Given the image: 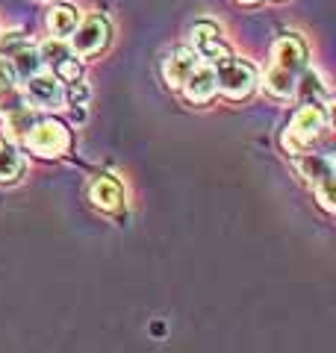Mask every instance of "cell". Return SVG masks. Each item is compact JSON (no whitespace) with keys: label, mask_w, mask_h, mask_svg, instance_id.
Segmentation results:
<instances>
[{"label":"cell","mask_w":336,"mask_h":353,"mask_svg":"<svg viewBox=\"0 0 336 353\" xmlns=\"http://www.w3.org/2000/svg\"><path fill=\"white\" fill-rule=\"evenodd\" d=\"M307 71V44L301 41L295 32H286L272 44V59L263 77L265 94L277 97V101H289L295 94L298 77Z\"/></svg>","instance_id":"cell-1"},{"label":"cell","mask_w":336,"mask_h":353,"mask_svg":"<svg viewBox=\"0 0 336 353\" xmlns=\"http://www.w3.org/2000/svg\"><path fill=\"white\" fill-rule=\"evenodd\" d=\"M330 127V112L328 106H316V103H301L295 109L292 121L283 132V148L292 153H304L310 150L316 141L324 136V130Z\"/></svg>","instance_id":"cell-2"},{"label":"cell","mask_w":336,"mask_h":353,"mask_svg":"<svg viewBox=\"0 0 336 353\" xmlns=\"http://www.w3.org/2000/svg\"><path fill=\"white\" fill-rule=\"evenodd\" d=\"M216 68V85L218 92L227 97V101H245V97L254 94V88L260 85V77H256V68L248 59L239 57H227L212 65Z\"/></svg>","instance_id":"cell-3"},{"label":"cell","mask_w":336,"mask_h":353,"mask_svg":"<svg viewBox=\"0 0 336 353\" xmlns=\"http://www.w3.org/2000/svg\"><path fill=\"white\" fill-rule=\"evenodd\" d=\"M24 145L39 159H59L71 150V130L56 118H39L36 127L24 136Z\"/></svg>","instance_id":"cell-4"},{"label":"cell","mask_w":336,"mask_h":353,"mask_svg":"<svg viewBox=\"0 0 336 353\" xmlns=\"http://www.w3.org/2000/svg\"><path fill=\"white\" fill-rule=\"evenodd\" d=\"M109 39H112L109 18L104 12H88L86 18H80V24H77V30L71 32L68 48L77 59H92L106 48Z\"/></svg>","instance_id":"cell-5"},{"label":"cell","mask_w":336,"mask_h":353,"mask_svg":"<svg viewBox=\"0 0 336 353\" xmlns=\"http://www.w3.org/2000/svg\"><path fill=\"white\" fill-rule=\"evenodd\" d=\"M192 44H195L192 50L198 53L200 59H207L209 65H216L221 59L233 57V50L221 39V30L212 24V21H198V24L192 27Z\"/></svg>","instance_id":"cell-6"},{"label":"cell","mask_w":336,"mask_h":353,"mask_svg":"<svg viewBox=\"0 0 336 353\" xmlns=\"http://www.w3.org/2000/svg\"><path fill=\"white\" fill-rule=\"evenodd\" d=\"M86 197L95 209H100V212H118V209H124V185L109 174L92 176V183H88V189H86Z\"/></svg>","instance_id":"cell-7"},{"label":"cell","mask_w":336,"mask_h":353,"mask_svg":"<svg viewBox=\"0 0 336 353\" xmlns=\"http://www.w3.org/2000/svg\"><path fill=\"white\" fill-rule=\"evenodd\" d=\"M62 83L56 80V77L48 71H39L36 77H30V80H24V94H27V101L32 106H39V109H56V106H62L65 103V94H62Z\"/></svg>","instance_id":"cell-8"},{"label":"cell","mask_w":336,"mask_h":353,"mask_svg":"<svg viewBox=\"0 0 336 353\" xmlns=\"http://www.w3.org/2000/svg\"><path fill=\"white\" fill-rule=\"evenodd\" d=\"M200 65V57L192 48H177L162 59V80L168 88H183L189 74Z\"/></svg>","instance_id":"cell-9"},{"label":"cell","mask_w":336,"mask_h":353,"mask_svg":"<svg viewBox=\"0 0 336 353\" xmlns=\"http://www.w3.org/2000/svg\"><path fill=\"white\" fill-rule=\"evenodd\" d=\"M218 94V85H216V68L209 62H200L198 68L189 74V80L183 83V97L195 106H204L209 103L212 97Z\"/></svg>","instance_id":"cell-10"},{"label":"cell","mask_w":336,"mask_h":353,"mask_svg":"<svg viewBox=\"0 0 336 353\" xmlns=\"http://www.w3.org/2000/svg\"><path fill=\"white\" fill-rule=\"evenodd\" d=\"M80 24V12L71 6V3H53L48 6V12H44V27H48L50 39H71V32L77 30Z\"/></svg>","instance_id":"cell-11"},{"label":"cell","mask_w":336,"mask_h":353,"mask_svg":"<svg viewBox=\"0 0 336 353\" xmlns=\"http://www.w3.org/2000/svg\"><path fill=\"white\" fill-rule=\"evenodd\" d=\"M292 162H295L298 174L304 176L312 189H316L319 183H324V180H333V162H330V157H324V153L304 150V153H295Z\"/></svg>","instance_id":"cell-12"},{"label":"cell","mask_w":336,"mask_h":353,"mask_svg":"<svg viewBox=\"0 0 336 353\" xmlns=\"http://www.w3.org/2000/svg\"><path fill=\"white\" fill-rule=\"evenodd\" d=\"M9 65H12V71H15V80H30V77L44 71L39 48H32V44H21L12 57H9Z\"/></svg>","instance_id":"cell-13"},{"label":"cell","mask_w":336,"mask_h":353,"mask_svg":"<svg viewBox=\"0 0 336 353\" xmlns=\"http://www.w3.org/2000/svg\"><path fill=\"white\" fill-rule=\"evenodd\" d=\"M295 92L301 94V101L304 103H316V106H330V94H328V88H324L321 83V77L316 71H304L298 77V83H295Z\"/></svg>","instance_id":"cell-14"},{"label":"cell","mask_w":336,"mask_h":353,"mask_svg":"<svg viewBox=\"0 0 336 353\" xmlns=\"http://www.w3.org/2000/svg\"><path fill=\"white\" fill-rule=\"evenodd\" d=\"M24 174V157L12 141H0V183H15Z\"/></svg>","instance_id":"cell-15"},{"label":"cell","mask_w":336,"mask_h":353,"mask_svg":"<svg viewBox=\"0 0 336 353\" xmlns=\"http://www.w3.org/2000/svg\"><path fill=\"white\" fill-rule=\"evenodd\" d=\"M6 121V132L12 139H24L27 132L36 127V121H39V112L32 106H24V109H18V112H12V115H6L3 118Z\"/></svg>","instance_id":"cell-16"},{"label":"cell","mask_w":336,"mask_h":353,"mask_svg":"<svg viewBox=\"0 0 336 353\" xmlns=\"http://www.w3.org/2000/svg\"><path fill=\"white\" fill-rule=\"evenodd\" d=\"M39 57H41V65H48V68L53 71L56 65H62L65 59H71L74 53H71V48L65 41H59V39H48L39 48Z\"/></svg>","instance_id":"cell-17"},{"label":"cell","mask_w":336,"mask_h":353,"mask_svg":"<svg viewBox=\"0 0 336 353\" xmlns=\"http://www.w3.org/2000/svg\"><path fill=\"white\" fill-rule=\"evenodd\" d=\"M24 106H30L24 88L12 85V88H6V92H0V118L12 115V112H18V109H24Z\"/></svg>","instance_id":"cell-18"},{"label":"cell","mask_w":336,"mask_h":353,"mask_svg":"<svg viewBox=\"0 0 336 353\" xmlns=\"http://www.w3.org/2000/svg\"><path fill=\"white\" fill-rule=\"evenodd\" d=\"M62 94H65V103L68 106H86L88 97H92V88L83 80H77V83H68V88H62Z\"/></svg>","instance_id":"cell-19"},{"label":"cell","mask_w":336,"mask_h":353,"mask_svg":"<svg viewBox=\"0 0 336 353\" xmlns=\"http://www.w3.org/2000/svg\"><path fill=\"white\" fill-rule=\"evenodd\" d=\"M12 85H18L12 65H9V59H0V92H6V88H12Z\"/></svg>","instance_id":"cell-20"},{"label":"cell","mask_w":336,"mask_h":353,"mask_svg":"<svg viewBox=\"0 0 336 353\" xmlns=\"http://www.w3.org/2000/svg\"><path fill=\"white\" fill-rule=\"evenodd\" d=\"M236 3H242V6H256V3H263V0H236Z\"/></svg>","instance_id":"cell-21"}]
</instances>
